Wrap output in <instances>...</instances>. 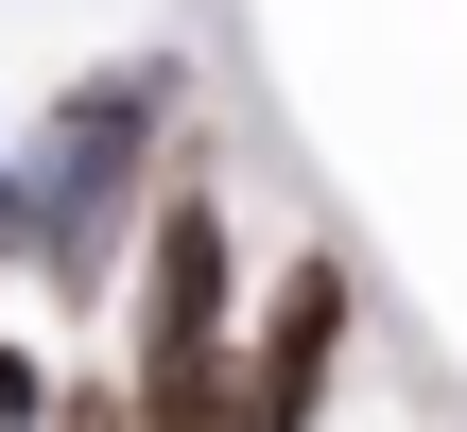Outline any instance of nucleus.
<instances>
[{
	"mask_svg": "<svg viewBox=\"0 0 467 432\" xmlns=\"http://www.w3.org/2000/svg\"><path fill=\"white\" fill-rule=\"evenodd\" d=\"M329 381H347V260H295L277 312L243 329V416H260V432H312Z\"/></svg>",
	"mask_w": 467,
	"mask_h": 432,
	"instance_id": "obj_3",
	"label": "nucleus"
},
{
	"mask_svg": "<svg viewBox=\"0 0 467 432\" xmlns=\"http://www.w3.org/2000/svg\"><path fill=\"white\" fill-rule=\"evenodd\" d=\"M139 364H191V346H243V242L208 190H156L139 208Z\"/></svg>",
	"mask_w": 467,
	"mask_h": 432,
	"instance_id": "obj_2",
	"label": "nucleus"
},
{
	"mask_svg": "<svg viewBox=\"0 0 467 432\" xmlns=\"http://www.w3.org/2000/svg\"><path fill=\"white\" fill-rule=\"evenodd\" d=\"M52 381H69V364H52V346H17V329H0V432H52Z\"/></svg>",
	"mask_w": 467,
	"mask_h": 432,
	"instance_id": "obj_4",
	"label": "nucleus"
},
{
	"mask_svg": "<svg viewBox=\"0 0 467 432\" xmlns=\"http://www.w3.org/2000/svg\"><path fill=\"white\" fill-rule=\"evenodd\" d=\"M17 156V277L52 312H104L121 260H139V208H156V156H173V52H104L35 104Z\"/></svg>",
	"mask_w": 467,
	"mask_h": 432,
	"instance_id": "obj_1",
	"label": "nucleus"
}]
</instances>
